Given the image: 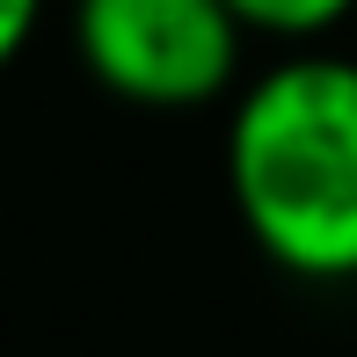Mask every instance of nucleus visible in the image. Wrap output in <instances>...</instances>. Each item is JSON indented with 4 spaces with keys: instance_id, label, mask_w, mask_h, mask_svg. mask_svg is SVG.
I'll use <instances>...</instances> for the list:
<instances>
[{
    "instance_id": "obj_1",
    "label": "nucleus",
    "mask_w": 357,
    "mask_h": 357,
    "mask_svg": "<svg viewBox=\"0 0 357 357\" xmlns=\"http://www.w3.org/2000/svg\"><path fill=\"white\" fill-rule=\"evenodd\" d=\"M226 190L248 241L291 278H357V66L284 59L234 102Z\"/></svg>"
},
{
    "instance_id": "obj_2",
    "label": "nucleus",
    "mask_w": 357,
    "mask_h": 357,
    "mask_svg": "<svg viewBox=\"0 0 357 357\" xmlns=\"http://www.w3.org/2000/svg\"><path fill=\"white\" fill-rule=\"evenodd\" d=\"M241 15L226 0H80L73 44L109 95L146 109H197L241 66Z\"/></svg>"
},
{
    "instance_id": "obj_3",
    "label": "nucleus",
    "mask_w": 357,
    "mask_h": 357,
    "mask_svg": "<svg viewBox=\"0 0 357 357\" xmlns=\"http://www.w3.org/2000/svg\"><path fill=\"white\" fill-rule=\"evenodd\" d=\"M248 29H270V37H321L335 29L357 0H226Z\"/></svg>"
},
{
    "instance_id": "obj_4",
    "label": "nucleus",
    "mask_w": 357,
    "mask_h": 357,
    "mask_svg": "<svg viewBox=\"0 0 357 357\" xmlns=\"http://www.w3.org/2000/svg\"><path fill=\"white\" fill-rule=\"evenodd\" d=\"M44 0H0V73L15 66V52L29 44V29H37Z\"/></svg>"
}]
</instances>
